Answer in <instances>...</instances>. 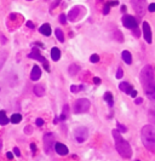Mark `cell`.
<instances>
[{
    "label": "cell",
    "mask_w": 155,
    "mask_h": 161,
    "mask_svg": "<svg viewBox=\"0 0 155 161\" xmlns=\"http://www.w3.org/2000/svg\"><path fill=\"white\" fill-rule=\"evenodd\" d=\"M122 23H124V26L126 27V28H130V29L137 28V24H138L135 17L133 16H130V15L122 16Z\"/></svg>",
    "instance_id": "obj_9"
},
{
    "label": "cell",
    "mask_w": 155,
    "mask_h": 161,
    "mask_svg": "<svg viewBox=\"0 0 155 161\" xmlns=\"http://www.w3.org/2000/svg\"><path fill=\"white\" fill-rule=\"evenodd\" d=\"M122 75H124V71H122L121 68H119V69H118V73H116V79H121Z\"/></svg>",
    "instance_id": "obj_29"
},
{
    "label": "cell",
    "mask_w": 155,
    "mask_h": 161,
    "mask_svg": "<svg viewBox=\"0 0 155 161\" xmlns=\"http://www.w3.org/2000/svg\"><path fill=\"white\" fill-rule=\"evenodd\" d=\"M148 118H149V120H150V122L155 124V107H153V108H150V109H149Z\"/></svg>",
    "instance_id": "obj_22"
},
{
    "label": "cell",
    "mask_w": 155,
    "mask_h": 161,
    "mask_svg": "<svg viewBox=\"0 0 155 161\" xmlns=\"http://www.w3.org/2000/svg\"><path fill=\"white\" fill-rule=\"evenodd\" d=\"M55 150H56V153L58 155H62V156H64L68 154V148H67V145H64L63 143H56L55 144Z\"/></svg>",
    "instance_id": "obj_12"
},
{
    "label": "cell",
    "mask_w": 155,
    "mask_h": 161,
    "mask_svg": "<svg viewBox=\"0 0 155 161\" xmlns=\"http://www.w3.org/2000/svg\"><path fill=\"white\" fill-rule=\"evenodd\" d=\"M90 60H91V62H92V63H97V62L99 61V57H98L97 55H92Z\"/></svg>",
    "instance_id": "obj_28"
},
{
    "label": "cell",
    "mask_w": 155,
    "mask_h": 161,
    "mask_svg": "<svg viewBox=\"0 0 155 161\" xmlns=\"http://www.w3.org/2000/svg\"><path fill=\"white\" fill-rule=\"evenodd\" d=\"M143 35L144 39L148 44H152L153 38H152V29H150V26L148 22H143Z\"/></svg>",
    "instance_id": "obj_11"
},
{
    "label": "cell",
    "mask_w": 155,
    "mask_h": 161,
    "mask_svg": "<svg viewBox=\"0 0 155 161\" xmlns=\"http://www.w3.org/2000/svg\"><path fill=\"white\" fill-rule=\"evenodd\" d=\"M51 58L53 61H58L61 58V51L58 47H52L51 48Z\"/></svg>",
    "instance_id": "obj_16"
},
{
    "label": "cell",
    "mask_w": 155,
    "mask_h": 161,
    "mask_svg": "<svg viewBox=\"0 0 155 161\" xmlns=\"http://www.w3.org/2000/svg\"><path fill=\"white\" fill-rule=\"evenodd\" d=\"M118 4H119L118 1H112V3H109L108 5H109V6H115V5H118Z\"/></svg>",
    "instance_id": "obj_42"
},
{
    "label": "cell",
    "mask_w": 155,
    "mask_h": 161,
    "mask_svg": "<svg viewBox=\"0 0 155 161\" xmlns=\"http://www.w3.org/2000/svg\"><path fill=\"white\" fill-rule=\"evenodd\" d=\"M142 98H136V101H135V103H137V104H141V103H142Z\"/></svg>",
    "instance_id": "obj_41"
},
{
    "label": "cell",
    "mask_w": 155,
    "mask_h": 161,
    "mask_svg": "<svg viewBox=\"0 0 155 161\" xmlns=\"http://www.w3.org/2000/svg\"><path fill=\"white\" fill-rule=\"evenodd\" d=\"M6 158L10 159V160H12V159H13V154H12V153H6Z\"/></svg>",
    "instance_id": "obj_39"
},
{
    "label": "cell",
    "mask_w": 155,
    "mask_h": 161,
    "mask_svg": "<svg viewBox=\"0 0 155 161\" xmlns=\"http://www.w3.org/2000/svg\"><path fill=\"white\" fill-rule=\"evenodd\" d=\"M27 27H29V28H34V24L32 23V22H27Z\"/></svg>",
    "instance_id": "obj_43"
},
{
    "label": "cell",
    "mask_w": 155,
    "mask_h": 161,
    "mask_svg": "<svg viewBox=\"0 0 155 161\" xmlns=\"http://www.w3.org/2000/svg\"><path fill=\"white\" fill-rule=\"evenodd\" d=\"M143 145L150 153L155 154V127L152 125H145L141 132Z\"/></svg>",
    "instance_id": "obj_3"
},
{
    "label": "cell",
    "mask_w": 155,
    "mask_h": 161,
    "mask_svg": "<svg viewBox=\"0 0 155 161\" xmlns=\"http://www.w3.org/2000/svg\"><path fill=\"white\" fill-rule=\"evenodd\" d=\"M116 126H118V131H119V130H120V131L121 132H126L127 131V128H126V126H124V125H121V124H119V122H118L116 124Z\"/></svg>",
    "instance_id": "obj_27"
},
{
    "label": "cell",
    "mask_w": 155,
    "mask_h": 161,
    "mask_svg": "<svg viewBox=\"0 0 155 161\" xmlns=\"http://www.w3.org/2000/svg\"><path fill=\"white\" fill-rule=\"evenodd\" d=\"M1 147H3V142L0 141V149H1Z\"/></svg>",
    "instance_id": "obj_45"
},
{
    "label": "cell",
    "mask_w": 155,
    "mask_h": 161,
    "mask_svg": "<svg viewBox=\"0 0 155 161\" xmlns=\"http://www.w3.org/2000/svg\"><path fill=\"white\" fill-rule=\"evenodd\" d=\"M119 88H120L122 92H125V93H131V91L133 90V88H132V86H131L129 82H121V84L119 85Z\"/></svg>",
    "instance_id": "obj_15"
},
{
    "label": "cell",
    "mask_w": 155,
    "mask_h": 161,
    "mask_svg": "<svg viewBox=\"0 0 155 161\" xmlns=\"http://www.w3.org/2000/svg\"><path fill=\"white\" fill-rule=\"evenodd\" d=\"M53 143H55L53 133H46V135L44 136V148H45V153H46V154L51 153Z\"/></svg>",
    "instance_id": "obj_8"
},
{
    "label": "cell",
    "mask_w": 155,
    "mask_h": 161,
    "mask_svg": "<svg viewBox=\"0 0 155 161\" xmlns=\"http://www.w3.org/2000/svg\"><path fill=\"white\" fill-rule=\"evenodd\" d=\"M148 10L150 12H155V3L154 4H150V5L148 6Z\"/></svg>",
    "instance_id": "obj_32"
},
{
    "label": "cell",
    "mask_w": 155,
    "mask_h": 161,
    "mask_svg": "<svg viewBox=\"0 0 155 161\" xmlns=\"http://www.w3.org/2000/svg\"><path fill=\"white\" fill-rule=\"evenodd\" d=\"M79 70H80V68H79V67H78L76 64H72V65L69 67V74H70V75H75Z\"/></svg>",
    "instance_id": "obj_24"
},
{
    "label": "cell",
    "mask_w": 155,
    "mask_h": 161,
    "mask_svg": "<svg viewBox=\"0 0 155 161\" xmlns=\"http://www.w3.org/2000/svg\"><path fill=\"white\" fill-rule=\"evenodd\" d=\"M22 121V115L21 114H13L10 118V122L12 124H20Z\"/></svg>",
    "instance_id": "obj_21"
},
{
    "label": "cell",
    "mask_w": 155,
    "mask_h": 161,
    "mask_svg": "<svg viewBox=\"0 0 155 161\" xmlns=\"http://www.w3.org/2000/svg\"><path fill=\"white\" fill-rule=\"evenodd\" d=\"M39 32L43 35H45V37H50V35H51V27H50L49 23H44L41 27H40Z\"/></svg>",
    "instance_id": "obj_14"
},
{
    "label": "cell",
    "mask_w": 155,
    "mask_h": 161,
    "mask_svg": "<svg viewBox=\"0 0 155 161\" xmlns=\"http://www.w3.org/2000/svg\"><path fill=\"white\" fill-rule=\"evenodd\" d=\"M133 35H135L136 38H138V37H139V30H138L137 28H136V29L133 30Z\"/></svg>",
    "instance_id": "obj_37"
},
{
    "label": "cell",
    "mask_w": 155,
    "mask_h": 161,
    "mask_svg": "<svg viewBox=\"0 0 155 161\" xmlns=\"http://www.w3.org/2000/svg\"><path fill=\"white\" fill-rule=\"evenodd\" d=\"M121 57H122V60L125 61V63H127V64H131L132 63V56H131V53L129 51H126V50L122 51Z\"/></svg>",
    "instance_id": "obj_18"
},
{
    "label": "cell",
    "mask_w": 155,
    "mask_h": 161,
    "mask_svg": "<svg viewBox=\"0 0 155 161\" xmlns=\"http://www.w3.org/2000/svg\"><path fill=\"white\" fill-rule=\"evenodd\" d=\"M104 99H106V102L108 103L109 107H113L114 105V98H113V95L110 92H106L104 93Z\"/></svg>",
    "instance_id": "obj_20"
},
{
    "label": "cell",
    "mask_w": 155,
    "mask_h": 161,
    "mask_svg": "<svg viewBox=\"0 0 155 161\" xmlns=\"http://www.w3.org/2000/svg\"><path fill=\"white\" fill-rule=\"evenodd\" d=\"M13 153H15L16 156H21V151H20V149H18L17 147H15V148H13Z\"/></svg>",
    "instance_id": "obj_33"
},
{
    "label": "cell",
    "mask_w": 155,
    "mask_h": 161,
    "mask_svg": "<svg viewBox=\"0 0 155 161\" xmlns=\"http://www.w3.org/2000/svg\"><path fill=\"white\" fill-rule=\"evenodd\" d=\"M68 110H69V108H68V105H64V108H63V113H62V115L60 116V120H62V121H64V120L67 119V116H68Z\"/></svg>",
    "instance_id": "obj_25"
},
{
    "label": "cell",
    "mask_w": 155,
    "mask_h": 161,
    "mask_svg": "<svg viewBox=\"0 0 155 161\" xmlns=\"http://www.w3.org/2000/svg\"><path fill=\"white\" fill-rule=\"evenodd\" d=\"M141 84L144 90V93L155 102V75L150 65H145L141 71Z\"/></svg>",
    "instance_id": "obj_1"
},
{
    "label": "cell",
    "mask_w": 155,
    "mask_h": 161,
    "mask_svg": "<svg viewBox=\"0 0 155 161\" xmlns=\"http://www.w3.org/2000/svg\"><path fill=\"white\" fill-rule=\"evenodd\" d=\"M109 7H110V6H109L108 4L104 6V9H103V13H104V15H108V13H109Z\"/></svg>",
    "instance_id": "obj_34"
},
{
    "label": "cell",
    "mask_w": 155,
    "mask_h": 161,
    "mask_svg": "<svg viewBox=\"0 0 155 161\" xmlns=\"http://www.w3.org/2000/svg\"><path fill=\"white\" fill-rule=\"evenodd\" d=\"M90 108V101L86 98H80L74 103V111L76 114H81L87 111Z\"/></svg>",
    "instance_id": "obj_5"
},
{
    "label": "cell",
    "mask_w": 155,
    "mask_h": 161,
    "mask_svg": "<svg viewBox=\"0 0 155 161\" xmlns=\"http://www.w3.org/2000/svg\"><path fill=\"white\" fill-rule=\"evenodd\" d=\"M9 122H10V119L6 116L5 111L4 110H0V125H3V126H5V125H7Z\"/></svg>",
    "instance_id": "obj_19"
},
{
    "label": "cell",
    "mask_w": 155,
    "mask_h": 161,
    "mask_svg": "<svg viewBox=\"0 0 155 161\" xmlns=\"http://www.w3.org/2000/svg\"><path fill=\"white\" fill-rule=\"evenodd\" d=\"M60 21H61V23H63V24H64L66 22H67V20H66V15H64V13H62V15L60 16Z\"/></svg>",
    "instance_id": "obj_31"
},
{
    "label": "cell",
    "mask_w": 155,
    "mask_h": 161,
    "mask_svg": "<svg viewBox=\"0 0 155 161\" xmlns=\"http://www.w3.org/2000/svg\"><path fill=\"white\" fill-rule=\"evenodd\" d=\"M55 33H56V37H57V39L60 40L61 43L64 41V35H63V32H62L61 29H58V28H57L56 30H55Z\"/></svg>",
    "instance_id": "obj_23"
},
{
    "label": "cell",
    "mask_w": 155,
    "mask_h": 161,
    "mask_svg": "<svg viewBox=\"0 0 155 161\" xmlns=\"http://www.w3.org/2000/svg\"><path fill=\"white\" fill-rule=\"evenodd\" d=\"M83 86H76V85H73V86L70 87V91L73 93H76V92H80V90H83Z\"/></svg>",
    "instance_id": "obj_26"
},
{
    "label": "cell",
    "mask_w": 155,
    "mask_h": 161,
    "mask_svg": "<svg viewBox=\"0 0 155 161\" xmlns=\"http://www.w3.org/2000/svg\"><path fill=\"white\" fill-rule=\"evenodd\" d=\"M87 136H89V130L84 127V126H80V127H76L75 131H74V137H75V141L78 143H84L86 139H87Z\"/></svg>",
    "instance_id": "obj_6"
},
{
    "label": "cell",
    "mask_w": 155,
    "mask_h": 161,
    "mask_svg": "<svg viewBox=\"0 0 155 161\" xmlns=\"http://www.w3.org/2000/svg\"><path fill=\"white\" fill-rule=\"evenodd\" d=\"M113 137H114V141H115V148L124 159H130L132 156V149L129 144V142H126L124 138L121 137L120 132L118 130H113Z\"/></svg>",
    "instance_id": "obj_2"
},
{
    "label": "cell",
    "mask_w": 155,
    "mask_h": 161,
    "mask_svg": "<svg viewBox=\"0 0 155 161\" xmlns=\"http://www.w3.org/2000/svg\"><path fill=\"white\" fill-rule=\"evenodd\" d=\"M30 149H32V153H33V154L36 153V145L34 144V143H32V144H30Z\"/></svg>",
    "instance_id": "obj_35"
},
{
    "label": "cell",
    "mask_w": 155,
    "mask_h": 161,
    "mask_svg": "<svg viewBox=\"0 0 155 161\" xmlns=\"http://www.w3.org/2000/svg\"><path fill=\"white\" fill-rule=\"evenodd\" d=\"M131 3L136 13L139 17H142L145 13V0H131Z\"/></svg>",
    "instance_id": "obj_7"
},
{
    "label": "cell",
    "mask_w": 155,
    "mask_h": 161,
    "mask_svg": "<svg viewBox=\"0 0 155 161\" xmlns=\"http://www.w3.org/2000/svg\"><path fill=\"white\" fill-rule=\"evenodd\" d=\"M26 133H28V135H29V133H32V127L30 126H27L26 127Z\"/></svg>",
    "instance_id": "obj_40"
},
{
    "label": "cell",
    "mask_w": 155,
    "mask_h": 161,
    "mask_svg": "<svg viewBox=\"0 0 155 161\" xmlns=\"http://www.w3.org/2000/svg\"><path fill=\"white\" fill-rule=\"evenodd\" d=\"M93 82L96 85H99V84H101V79H99V78H93Z\"/></svg>",
    "instance_id": "obj_36"
},
{
    "label": "cell",
    "mask_w": 155,
    "mask_h": 161,
    "mask_svg": "<svg viewBox=\"0 0 155 161\" xmlns=\"http://www.w3.org/2000/svg\"><path fill=\"white\" fill-rule=\"evenodd\" d=\"M85 12H86V9L84 6H75L68 13V20L72 22H75L78 20H80L85 15Z\"/></svg>",
    "instance_id": "obj_4"
},
{
    "label": "cell",
    "mask_w": 155,
    "mask_h": 161,
    "mask_svg": "<svg viewBox=\"0 0 155 161\" xmlns=\"http://www.w3.org/2000/svg\"><path fill=\"white\" fill-rule=\"evenodd\" d=\"M35 122H36V126H39V127H40V126H43V125H44V120L39 118V119H36V121H35Z\"/></svg>",
    "instance_id": "obj_30"
},
{
    "label": "cell",
    "mask_w": 155,
    "mask_h": 161,
    "mask_svg": "<svg viewBox=\"0 0 155 161\" xmlns=\"http://www.w3.org/2000/svg\"><path fill=\"white\" fill-rule=\"evenodd\" d=\"M28 57H29V58H34V60H38V61H40V62H43L44 65H45V68H46V70L50 69L49 65H47V62H46V60H45V57H43L41 55H40V52L36 50V48H34V50L29 53Z\"/></svg>",
    "instance_id": "obj_10"
},
{
    "label": "cell",
    "mask_w": 155,
    "mask_h": 161,
    "mask_svg": "<svg viewBox=\"0 0 155 161\" xmlns=\"http://www.w3.org/2000/svg\"><path fill=\"white\" fill-rule=\"evenodd\" d=\"M130 95H131L132 97H133V98H136V96H137V91H136V90H132Z\"/></svg>",
    "instance_id": "obj_38"
},
{
    "label": "cell",
    "mask_w": 155,
    "mask_h": 161,
    "mask_svg": "<svg viewBox=\"0 0 155 161\" xmlns=\"http://www.w3.org/2000/svg\"><path fill=\"white\" fill-rule=\"evenodd\" d=\"M40 77H41V69H40L38 65H34L33 69H32V73H30V79L36 81V80L40 79Z\"/></svg>",
    "instance_id": "obj_13"
},
{
    "label": "cell",
    "mask_w": 155,
    "mask_h": 161,
    "mask_svg": "<svg viewBox=\"0 0 155 161\" xmlns=\"http://www.w3.org/2000/svg\"><path fill=\"white\" fill-rule=\"evenodd\" d=\"M121 11H126V6H122L121 7Z\"/></svg>",
    "instance_id": "obj_44"
},
{
    "label": "cell",
    "mask_w": 155,
    "mask_h": 161,
    "mask_svg": "<svg viewBox=\"0 0 155 161\" xmlns=\"http://www.w3.org/2000/svg\"><path fill=\"white\" fill-rule=\"evenodd\" d=\"M33 91H34L35 95L39 96V97H41V96L45 95V88H44V86H41V85H35Z\"/></svg>",
    "instance_id": "obj_17"
}]
</instances>
